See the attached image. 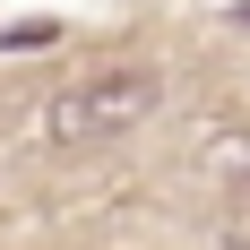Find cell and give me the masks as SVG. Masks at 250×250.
<instances>
[{
    "label": "cell",
    "mask_w": 250,
    "mask_h": 250,
    "mask_svg": "<svg viewBox=\"0 0 250 250\" xmlns=\"http://www.w3.org/2000/svg\"><path fill=\"white\" fill-rule=\"evenodd\" d=\"M155 95H164L155 69H95V78H78V86L52 95L43 138H52V147H112L121 129H138L155 112Z\"/></svg>",
    "instance_id": "cell-1"
},
{
    "label": "cell",
    "mask_w": 250,
    "mask_h": 250,
    "mask_svg": "<svg viewBox=\"0 0 250 250\" xmlns=\"http://www.w3.org/2000/svg\"><path fill=\"white\" fill-rule=\"evenodd\" d=\"M225 250H250V242H242V233H233V242H225Z\"/></svg>",
    "instance_id": "cell-2"
}]
</instances>
